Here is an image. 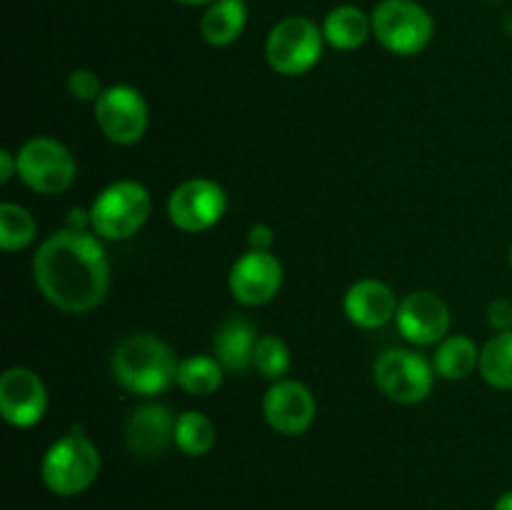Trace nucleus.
<instances>
[{"mask_svg":"<svg viewBox=\"0 0 512 510\" xmlns=\"http://www.w3.org/2000/svg\"><path fill=\"white\" fill-rule=\"evenodd\" d=\"M18 175L40 195H58L75 180V158L53 138H33L18 150Z\"/></svg>","mask_w":512,"mask_h":510,"instance_id":"8","label":"nucleus"},{"mask_svg":"<svg viewBox=\"0 0 512 510\" xmlns=\"http://www.w3.org/2000/svg\"><path fill=\"white\" fill-rule=\"evenodd\" d=\"M228 208L225 190L215 180L190 178L180 183L168 198V215L175 228L185 233H203L210 230Z\"/></svg>","mask_w":512,"mask_h":510,"instance_id":"10","label":"nucleus"},{"mask_svg":"<svg viewBox=\"0 0 512 510\" xmlns=\"http://www.w3.org/2000/svg\"><path fill=\"white\" fill-rule=\"evenodd\" d=\"M398 330L415 345H433L445 340L450 330V310L440 295L430 290H415L398 305Z\"/></svg>","mask_w":512,"mask_h":510,"instance_id":"13","label":"nucleus"},{"mask_svg":"<svg viewBox=\"0 0 512 510\" xmlns=\"http://www.w3.org/2000/svg\"><path fill=\"white\" fill-rule=\"evenodd\" d=\"M323 55V35L318 25L308 18H285L270 30L268 43H265V58L270 68L280 75H303L313 68Z\"/></svg>","mask_w":512,"mask_h":510,"instance_id":"6","label":"nucleus"},{"mask_svg":"<svg viewBox=\"0 0 512 510\" xmlns=\"http://www.w3.org/2000/svg\"><path fill=\"white\" fill-rule=\"evenodd\" d=\"M488 323L493 325L498 333H508V330H512V303L508 298H498L488 305Z\"/></svg>","mask_w":512,"mask_h":510,"instance_id":"27","label":"nucleus"},{"mask_svg":"<svg viewBox=\"0 0 512 510\" xmlns=\"http://www.w3.org/2000/svg\"><path fill=\"white\" fill-rule=\"evenodd\" d=\"M273 228L265 223H258L250 228L248 233V245L250 250H270V245H273Z\"/></svg>","mask_w":512,"mask_h":510,"instance_id":"28","label":"nucleus"},{"mask_svg":"<svg viewBox=\"0 0 512 510\" xmlns=\"http://www.w3.org/2000/svg\"><path fill=\"white\" fill-rule=\"evenodd\" d=\"M245 20H248L245 0H215L200 20V33H203L205 43L225 48L240 38Z\"/></svg>","mask_w":512,"mask_h":510,"instance_id":"18","label":"nucleus"},{"mask_svg":"<svg viewBox=\"0 0 512 510\" xmlns=\"http://www.w3.org/2000/svg\"><path fill=\"white\" fill-rule=\"evenodd\" d=\"M13 175H18V155L3 150L0 153V183H8Z\"/></svg>","mask_w":512,"mask_h":510,"instance_id":"29","label":"nucleus"},{"mask_svg":"<svg viewBox=\"0 0 512 510\" xmlns=\"http://www.w3.org/2000/svg\"><path fill=\"white\" fill-rule=\"evenodd\" d=\"M178 365L173 348L150 333L128 335L110 358L115 380L135 395H155L178 383Z\"/></svg>","mask_w":512,"mask_h":510,"instance_id":"2","label":"nucleus"},{"mask_svg":"<svg viewBox=\"0 0 512 510\" xmlns=\"http://www.w3.org/2000/svg\"><path fill=\"white\" fill-rule=\"evenodd\" d=\"M373 35L395 55H415L433 38V18L413 0H383L373 10Z\"/></svg>","mask_w":512,"mask_h":510,"instance_id":"5","label":"nucleus"},{"mask_svg":"<svg viewBox=\"0 0 512 510\" xmlns=\"http://www.w3.org/2000/svg\"><path fill=\"white\" fill-rule=\"evenodd\" d=\"M510 268H512V248H510Z\"/></svg>","mask_w":512,"mask_h":510,"instance_id":"32","label":"nucleus"},{"mask_svg":"<svg viewBox=\"0 0 512 510\" xmlns=\"http://www.w3.org/2000/svg\"><path fill=\"white\" fill-rule=\"evenodd\" d=\"M253 368H258L263 378L283 380V375L290 368V350L285 345V340H280L278 335H265V338H260L258 348H255Z\"/></svg>","mask_w":512,"mask_h":510,"instance_id":"25","label":"nucleus"},{"mask_svg":"<svg viewBox=\"0 0 512 510\" xmlns=\"http://www.w3.org/2000/svg\"><path fill=\"white\" fill-rule=\"evenodd\" d=\"M343 308L350 323L365 330H375L383 328L385 323H390L398 315V298H395L393 288L385 285L383 280L365 278L350 285V290L345 293Z\"/></svg>","mask_w":512,"mask_h":510,"instance_id":"16","label":"nucleus"},{"mask_svg":"<svg viewBox=\"0 0 512 510\" xmlns=\"http://www.w3.org/2000/svg\"><path fill=\"white\" fill-rule=\"evenodd\" d=\"M33 278L48 303L65 313H90L110 290V263L98 238L85 230H58L40 243Z\"/></svg>","mask_w":512,"mask_h":510,"instance_id":"1","label":"nucleus"},{"mask_svg":"<svg viewBox=\"0 0 512 510\" xmlns=\"http://www.w3.org/2000/svg\"><path fill=\"white\" fill-rule=\"evenodd\" d=\"M35 238V220L25 208L15 203L0 205V248L5 253L23 250L25 245L33 243Z\"/></svg>","mask_w":512,"mask_h":510,"instance_id":"24","label":"nucleus"},{"mask_svg":"<svg viewBox=\"0 0 512 510\" xmlns=\"http://www.w3.org/2000/svg\"><path fill=\"white\" fill-rule=\"evenodd\" d=\"M373 30V23L363 10L353 5H340L330 10L323 23V38L338 50H355L368 40V33Z\"/></svg>","mask_w":512,"mask_h":510,"instance_id":"19","label":"nucleus"},{"mask_svg":"<svg viewBox=\"0 0 512 510\" xmlns=\"http://www.w3.org/2000/svg\"><path fill=\"white\" fill-rule=\"evenodd\" d=\"M373 378L385 398H390L393 403L413 405L430 395L435 370L433 363H428L415 350L390 348L375 360Z\"/></svg>","mask_w":512,"mask_h":510,"instance_id":"7","label":"nucleus"},{"mask_svg":"<svg viewBox=\"0 0 512 510\" xmlns=\"http://www.w3.org/2000/svg\"><path fill=\"white\" fill-rule=\"evenodd\" d=\"M480 375L493 388L512 390V330L498 333L480 350Z\"/></svg>","mask_w":512,"mask_h":510,"instance_id":"22","label":"nucleus"},{"mask_svg":"<svg viewBox=\"0 0 512 510\" xmlns=\"http://www.w3.org/2000/svg\"><path fill=\"white\" fill-rule=\"evenodd\" d=\"M175 423L178 418L168 405H138L125 420V445L140 458H153L168 448L170 440H175Z\"/></svg>","mask_w":512,"mask_h":510,"instance_id":"15","label":"nucleus"},{"mask_svg":"<svg viewBox=\"0 0 512 510\" xmlns=\"http://www.w3.org/2000/svg\"><path fill=\"white\" fill-rule=\"evenodd\" d=\"M263 415L280 435H300L313 425L315 398L298 380H275L263 398Z\"/></svg>","mask_w":512,"mask_h":510,"instance_id":"14","label":"nucleus"},{"mask_svg":"<svg viewBox=\"0 0 512 510\" xmlns=\"http://www.w3.org/2000/svg\"><path fill=\"white\" fill-rule=\"evenodd\" d=\"M475 368H480V350L473 340L465 335H450V338L440 340L433 355L435 375L445 380H463Z\"/></svg>","mask_w":512,"mask_h":510,"instance_id":"20","label":"nucleus"},{"mask_svg":"<svg viewBox=\"0 0 512 510\" xmlns=\"http://www.w3.org/2000/svg\"><path fill=\"white\" fill-rule=\"evenodd\" d=\"M493 510H512V490H510V493L500 495L498 503H495Z\"/></svg>","mask_w":512,"mask_h":510,"instance_id":"30","label":"nucleus"},{"mask_svg":"<svg viewBox=\"0 0 512 510\" xmlns=\"http://www.w3.org/2000/svg\"><path fill=\"white\" fill-rule=\"evenodd\" d=\"M178 3H185V5H203V3H215V0H178Z\"/></svg>","mask_w":512,"mask_h":510,"instance_id":"31","label":"nucleus"},{"mask_svg":"<svg viewBox=\"0 0 512 510\" xmlns=\"http://www.w3.org/2000/svg\"><path fill=\"white\" fill-rule=\"evenodd\" d=\"M153 210V200L138 180H118L100 190L90 205V228L103 240H125L138 233Z\"/></svg>","mask_w":512,"mask_h":510,"instance_id":"4","label":"nucleus"},{"mask_svg":"<svg viewBox=\"0 0 512 510\" xmlns=\"http://www.w3.org/2000/svg\"><path fill=\"white\" fill-rule=\"evenodd\" d=\"M228 285L238 303L258 308L278 295L283 285V265L270 250H248L230 268Z\"/></svg>","mask_w":512,"mask_h":510,"instance_id":"11","label":"nucleus"},{"mask_svg":"<svg viewBox=\"0 0 512 510\" xmlns=\"http://www.w3.org/2000/svg\"><path fill=\"white\" fill-rule=\"evenodd\" d=\"M100 133L115 145H133L148 130V105L130 85H110L93 103Z\"/></svg>","mask_w":512,"mask_h":510,"instance_id":"9","label":"nucleus"},{"mask_svg":"<svg viewBox=\"0 0 512 510\" xmlns=\"http://www.w3.org/2000/svg\"><path fill=\"white\" fill-rule=\"evenodd\" d=\"M100 473V453L93 440L85 438L83 433L63 435L55 440L43 455L40 463V478L50 493L60 498H73V495L85 493L95 483Z\"/></svg>","mask_w":512,"mask_h":510,"instance_id":"3","label":"nucleus"},{"mask_svg":"<svg viewBox=\"0 0 512 510\" xmlns=\"http://www.w3.org/2000/svg\"><path fill=\"white\" fill-rule=\"evenodd\" d=\"M175 445L190 458L208 455L215 445V425L198 410H185L175 423Z\"/></svg>","mask_w":512,"mask_h":510,"instance_id":"23","label":"nucleus"},{"mask_svg":"<svg viewBox=\"0 0 512 510\" xmlns=\"http://www.w3.org/2000/svg\"><path fill=\"white\" fill-rule=\"evenodd\" d=\"M68 90L75 100H85V103H95L103 93V85H100V78L88 68H78L70 73L68 78Z\"/></svg>","mask_w":512,"mask_h":510,"instance_id":"26","label":"nucleus"},{"mask_svg":"<svg viewBox=\"0 0 512 510\" xmlns=\"http://www.w3.org/2000/svg\"><path fill=\"white\" fill-rule=\"evenodd\" d=\"M255 325L248 318H230L218 328L213 340V358L223 365L228 373H248L255 363Z\"/></svg>","mask_w":512,"mask_h":510,"instance_id":"17","label":"nucleus"},{"mask_svg":"<svg viewBox=\"0 0 512 510\" xmlns=\"http://www.w3.org/2000/svg\"><path fill=\"white\" fill-rule=\"evenodd\" d=\"M48 410L45 385L33 370L8 368L0 378V413L13 428H33Z\"/></svg>","mask_w":512,"mask_h":510,"instance_id":"12","label":"nucleus"},{"mask_svg":"<svg viewBox=\"0 0 512 510\" xmlns=\"http://www.w3.org/2000/svg\"><path fill=\"white\" fill-rule=\"evenodd\" d=\"M223 365L210 355H190L178 365V385L190 395H213L223 385Z\"/></svg>","mask_w":512,"mask_h":510,"instance_id":"21","label":"nucleus"}]
</instances>
